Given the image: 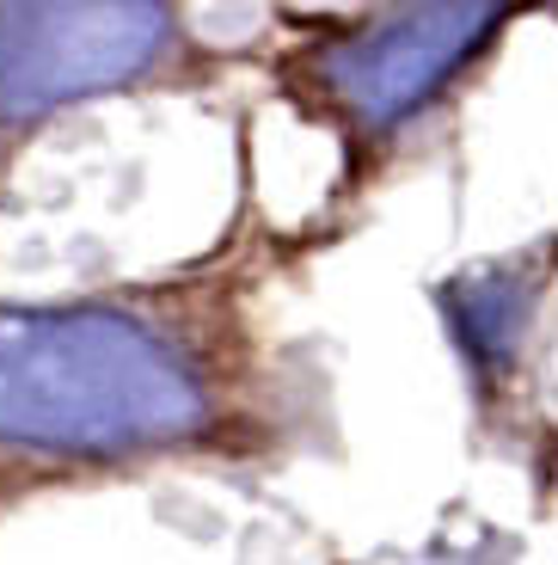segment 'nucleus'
<instances>
[{"label": "nucleus", "instance_id": "obj_1", "mask_svg": "<svg viewBox=\"0 0 558 565\" xmlns=\"http://www.w3.org/2000/svg\"><path fill=\"white\" fill-rule=\"evenodd\" d=\"M210 424V387L160 326L117 308H0V443L37 455L167 449Z\"/></svg>", "mask_w": 558, "mask_h": 565}, {"label": "nucleus", "instance_id": "obj_2", "mask_svg": "<svg viewBox=\"0 0 558 565\" xmlns=\"http://www.w3.org/2000/svg\"><path fill=\"white\" fill-rule=\"evenodd\" d=\"M167 43V0H0V124L129 86Z\"/></svg>", "mask_w": 558, "mask_h": 565}, {"label": "nucleus", "instance_id": "obj_3", "mask_svg": "<svg viewBox=\"0 0 558 565\" xmlns=\"http://www.w3.org/2000/svg\"><path fill=\"white\" fill-rule=\"evenodd\" d=\"M503 0H405L325 56V74L368 124H399L454 81L466 56L497 31Z\"/></svg>", "mask_w": 558, "mask_h": 565}, {"label": "nucleus", "instance_id": "obj_4", "mask_svg": "<svg viewBox=\"0 0 558 565\" xmlns=\"http://www.w3.org/2000/svg\"><path fill=\"white\" fill-rule=\"evenodd\" d=\"M448 313V332L454 344L466 351V363L485 369V375H503L516 369L522 339H528V320H534V289L509 270H473V277H454L436 289Z\"/></svg>", "mask_w": 558, "mask_h": 565}]
</instances>
